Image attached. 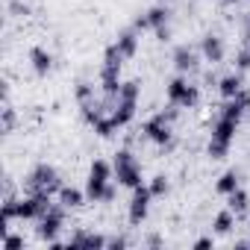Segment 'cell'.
<instances>
[{
    "label": "cell",
    "instance_id": "obj_1",
    "mask_svg": "<svg viewBox=\"0 0 250 250\" xmlns=\"http://www.w3.org/2000/svg\"><path fill=\"white\" fill-rule=\"evenodd\" d=\"M115 168L106 159H91L88 177H85V197L91 203H112L118 188H115Z\"/></svg>",
    "mask_w": 250,
    "mask_h": 250
},
{
    "label": "cell",
    "instance_id": "obj_2",
    "mask_svg": "<svg viewBox=\"0 0 250 250\" xmlns=\"http://www.w3.org/2000/svg\"><path fill=\"white\" fill-rule=\"evenodd\" d=\"M139 97H142V83L139 80H127V83H121V91L112 103H103L109 109V118L118 130L124 127H130L136 112H139Z\"/></svg>",
    "mask_w": 250,
    "mask_h": 250
},
{
    "label": "cell",
    "instance_id": "obj_3",
    "mask_svg": "<svg viewBox=\"0 0 250 250\" xmlns=\"http://www.w3.org/2000/svg\"><path fill=\"white\" fill-rule=\"evenodd\" d=\"M177 112H180V109L171 106V109H165V112H153V115L145 121L142 133H145V139H147L150 145H156V147H171V139H174V115H177Z\"/></svg>",
    "mask_w": 250,
    "mask_h": 250
},
{
    "label": "cell",
    "instance_id": "obj_4",
    "mask_svg": "<svg viewBox=\"0 0 250 250\" xmlns=\"http://www.w3.org/2000/svg\"><path fill=\"white\" fill-rule=\"evenodd\" d=\"M235 133H238V121L218 115V121L212 124V133H209V145H206L209 159H227V153L235 142Z\"/></svg>",
    "mask_w": 250,
    "mask_h": 250
},
{
    "label": "cell",
    "instance_id": "obj_5",
    "mask_svg": "<svg viewBox=\"0 0 250 250\" xmlns=\"http://www.w3.org/2000/svg\"><path fill=\"white\" fill-rule=\"evenodd\" d=\"M165 100L168 106H177V109H194L200 100V88L186 74H177L165 83Z\"/></svg>",
    "mask_w": 250,
    "mask_h": 250
},
{
    "label": "cell",
    "instance_id": "obj_6",
    "mask_svg": "<svg viewBox=\"0 0 250 250\" xmlns=\"http://www.w3.org/2000/svg\"><path fill=\"white\" fill-rule=\"evenodd\" d=\"M112 168H115V183L121 186V188H139L142 183H145V177H142V162L130 153V150H118L115 153V159H112Z\"/></svg>",
    "mask_w": 250,
    "mask_h": 250
},
{
    "label": "cell",
    "instance_id": "obj_7",
    "mask_svg": "<svg viewBox=\"0 0 250 250\" xmlns=\"http://www.w3.org/2000/svg\"><path fill=\"white\" fill-rule=\"evenodd\" d=\"M27 188L33 191V194H56L59 188H62V180H59V171L53 168V165H47V162H39L30 174H27Z\"/></svg>",
    "mask_w": 250,
    "mask_h": 250
},
{
    "label": "cell",
    "instance_id": "obj_8",
    "mask_svg": "<svg viewBox=\"0 0 250 250\" xmlns=\"http://www.w3.org/2000/svg\"><path fill=\"white\" fill-rule=\"evenodd\" d=\"M39 227H36V235L44 241V244H53L56 238H59V232H62V227H65V206H59V203H53L39 221H36Z\"/></svg>",
    "mask_w": 250,
    "mask_h": 250
},
{
    "label": "cell",
    "instance_id": "obj_9",
    "mask_svg": "<svg viewBox=\"0 0 250 250\" xmlns=\"http://www.w3.org/2000/svg\"><path fill=\"white\" fill-rule=\"evenodd\" d=\"M156 197L150 194V188H147V183H142L139 188H133V197H130V206H127V221L133 224V227H142L145 221H147V215H150V203H153Z\"/></svg>",
    "mask_w": 250,
    "mask_h": 250
},
{
    "label": "cell",
    "instance_id": "obj_10",
    "mask_svg": "<svg viewBox=\"0 0 250 250\" xmlns=\"http://www.w3.org/2000/svg\"><path fill=\"white\" fill-rule=\"evenodd\" d=\"M50 194H27V197H18L15 200V215L18 221H39L47 209H50Z\"/></svg>",
    "mask_w": 250,
    "mask_h": 250
},
{
    "label": "cell",
    "instance_id": "obj_11",
    "mask_svg": "<svg viewBox=\"0 0 250 250\" xmlns=\"http://www.w3.org/2000/svg\"><path fill=\"white\" fill-rule=\"evenodd\" d=\"M168 24H171V9L159 3V6H150V9H147L145 15H139L133 27H136L139 33H145V30L156 33V30H162V27H168Z\"/></svg>",
    "mask_w": 250,
    "mask_h": 250
},
{
    "label": "cell",
    "instance_id": "obj_12",
    "mask_svg": "<svg viewBox=\"0 0 250 250\" xmlns=\"http://www.w3.org/2000/svg\"><path fill=\"white\" fill-rule=\"evenodd\" d=\"M200 56H203V62H209V65L224 62V56H227L224 39H221V36H215V33H206V36L200 39Z\"/></svg>",
    "mask_w": 250,
    "mask_h": 250
},
{
    "label": "cell",
    "instance_id": "obj_13",
    "mask_svg": "<svg viewBox=\"0 0 250 250\" xmlns=\"http://www.w3.org/2000/svg\"><path fill=\"white\" fill-rule=\"evenodd\" d=\"M27 62H30V68H33V74H36V77H47V74L53 71V53H50L47 47H42V44L30 47Z\"/></svg>",
    "mask_w": 250,
    "mask_h": 250
},
{
    "label": "cell",
    "instance_id": "obj_14",
    "mask_svg": "<svg viewBox=\"0 0 250 250\" xmlns=\"http://www.w3.org/2000/svg\"><path fill=\"white\" fill-rule=\"evenodd\" d=\"M171 62H174V68H177V74H194L197 71V62H200V56H197V50L194 47H188V44H180L177 50H174V56H171Z\"/></svg>",
    "mask_w": 250,
    "mask_h": 250
},
{
    "label": "cell",
    "instance_id": "obj_15",
    "mask_svg": "<svg viewBox=\"0 0 250 250\" xmlns=\"http://www.w3.org/2000/svg\"><path fill=\"white\" fill-rule=\"evenodd\" d=\"M112 44L118 47V53L124 56V62H127V59H133V56L139 53V44H142V33H139L136 27H130V30L118 33V39H115Z\"/></svg>",
    "mask_w": 250,
    "mask_h": 250
},
{
    "label": "cell",
    "instance_id": "obj_16",
    "mask_svg": "<svg viewBox=\"0 0 250 250\" xmlns=\"http://www.w3.org/2000/svg\"><path fill=\"white\" fill-rule=\"evenodd\" d=\"M85 200H88V197H85V188L80 191V188H74V186H62V188L56 191V203L65 206V209H80Z\"/></svg>",
    "mask_w": 250,
    "mask_h": 250
},
{
    "label": "cell",
    "instance_id": "obj_17",
    "mask_svg": "<svg viewBox=\"0 0 250 250\" xmlns=\"http://www.w3.org/2000/svg\"><path fill=\"white\" fill-rule=\"evenodd\" d=\"M218 94L224 97V100H229V97H235L241 88H244V83H241V74L238 71H232V74H224L221 80H218Z\"/></svg>",
    "mask_w": 250,
    "mask_h": 250
},
{
    "label": "cell",
    "instance_id": "obj_18",
    "mask_svg": "<svg viewBox=\"0 0 250 250\" xmlns=\"http://www.w3.org/2000/svg\"><path fill=\"white\" fill-rule=\"evenodd\" d=\"M235 188H241L238 171H224V174L218 177V183H215V191H218V194H224V197H229Z\"/></svg>",
    "mask_w": 250,
    "mask_h": 250
},
{
    "label": "cell",
    "instance_id": "obj_19",
    "mask_svg": "<svg viewBox=\"0 0 250 250\" xmlns=\"http://www.w3.org/2000/svg\"><path fill=\"white\" fill-rule=\"evenodd\" d=\"M232 227H235V212L227 206V209H221L215 218H212V229L218 232V235H227V232H232Z\"/></svg>",
    "mask_w": 250,
    "mask_h": 250
},
{
    "label": "cell",
    "instance_id": "obj_20",
    "mask_svg": "<svg viewBox=\"0 0 250 250\" xmlns=\"http://www.w3.org/2000/svg\"><path fill=\"white\" fill-rule=\"evenodd\" d=\"M227 206H229L235 215H244V212H247V206H250V194H247L244 188H235V191L227 197Z\"/></svg>",
    "mask_w": 250,
    "mask_h": 250
},
{
    "label": "cell",
    "instance_id": "obj_21",
    "mask_svg": "<svg viewBox=\"0 0 250 250\" xmlns=\"http://www.w3.org/2000/svg\"><path fill=\"white\" fill-rule=\"evenodd\" d=\"M147 188H150V194H153V197H165V194L171 191V183H168V177H165V174H156V177L147 183Z\"/></svg>",
    "mask_w": 250,
    "mask_h": 250
},
{
    "label": "cell",
    "instance_id": "obj_22",
    "mask_svg": "<svg viewBox=\"0 0 250 250\" xmlns=\"http://www.w3.org/2000/svg\"><path fill=\"white\" fill-rule=\"evenodd\" d=\"M74 97H77V103H80V106H83V103H91V100H94V85H91V83H85V80H83V83H77Z\"/></svg>",
    "mask_w": 250,
    "mask_h": 250
},
{
    "label": "cell",
    "instance_id": "obj_23",
    "mask_svg": "<svg viewBox=\"0 0 250 250\" xmlns=\"http://www.w3.org/2000/svg\"><path fill=\"white\" fill-rule=\"evenodd\" d=\"M0 247H3V250H21L24 247V238L15 235V232H6L3 238H0Z\"/></svg>",
    "mask_w": 250,
    "mask_h": 250
},
{
    "label": "cell",
    "instance_id": "obj_24",
    "mask_svg": "<svg viewBox=\"0 0 250 250\" xmlns=\"http://www.w3.org/2000/svg\"><path fill=\"white\" fill-rule=\"evenodd\" d=\"M235 68H238V74H241V71H250V47H247V50H238Z\"/></svg>",
    "mask_w": 250,
    "mask_h": 250
},
{
    "label": "cell",
    "instance_id": "obj_25",
    "mask_svg": "<svg viewBox=\"0 0 250 250\" xmlns=\"http://www.w3.org/2000/svg\"><path fill=\"white\" fill-rule=\"evenodd\" d=\"M206 247H215V238H212V235H200V238L194 241V250H206Z\"/></svg>",
    "mask_w": 250,
    "mask_h": 250
},
{
    "label": "cell",
    "instance_id": "obj_26",
    "mask_svg": "<svg viewBox=\"0 0 250 250\" xmlns=\"http://www.w3.org/2000/svg\"><path fill=\"white\" fill-rule=\"evenodd\" d=\"M153 36H156L159 42H168V39H171V24H168V27H162V30H156Z\"/></svg>",
    "mask_w": 250,
    "mask_h": 250
},
{
    "label": "cell",
    "instance_id": "obj_27",
    "mask_svg": "<svg viewBox=\"0 0 250 250\" xmlns=\"http://www.w3.org/2000/svg\"><path fill=\"white\" fill-rule=\"evenodd\" d=\"M247 39H250V18H247Z\"/></svg>",
    "mask_w": 250,
    "mask_h": 250
},
{
    "label": "cell",
    "instance_id": "obj_28",
    "mask_svg": "<svg viewBox=\"0 0 250 250\" xmlns=\"http://www.w3.org/2000/svg\"><path fill=\"white\" fill-rule=\"evenodd\" d=\"M244 247H250V238H247V241H244Z\"/></svg>",
    "mask_w": 250,
    "mask_h": 250
},
{
    "label": "cell",
    "instance_id": "obj_29",
    "mask_svg": "<svg viewBox=\"0 0 250 250\" xmlns=\"http://www.w3.org/2000/svg\"><path fill=\"white\" fill-rule=\"evenodd\" d=\"M247 115H250V109H247Z\"/></svg>",
    "mask_w": 250,
    "mask_h": 250
},
{
    "label": "cell",
    "instance_id": "obj_30",
    "mask_svg": "<svg viewBox=\"0 0 250 250\" xmlns=\"http://www.w3.org/2000/svg\"><path fill=\"white\" fill-rule=\"evenodd\" d=\"M247 3H250V0H247Z\"/></svg>",
    "mask_w": 250,
    "mask_h": 250
}]
</instances>
